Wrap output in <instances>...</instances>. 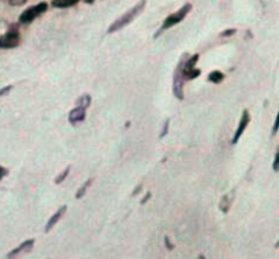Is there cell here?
I'll return each instance as SVG.
<instances>
[{
	"instance_id": "cell-15",
	"label": "cell",
	"mask_w": 279,
	"mask_h": 259,
	"mask_svg": "<svg viewBox=\"0 0 279 259\" xmlns=\"http://www.w3.org/2000/svg\"><path fill=\"white\" fill-rule=\"evenodd\" d=\"M90 104H91V97H90L89 94L80 96L79 98L76 100V105H78V106H83L85 110H87V108H89Z\"/></svg>"
},
{
	"instance_id": "cell-14",
	"label": "cell",
	"mask_w": 279,
	"mask_h": 259,
	"mask_svg": "<svg viewBox=\"0 0 279 259\" xmlns=\"http://www.w3.org/2000/svg\"><path fill=\"white\" fill-rule=\"evenodd\" d=\"M225 80V75L224 72H221V71H211L209 74V80L211 84H221L222 80Z\"/></svg>"
},
{
	"instance_id": "cell-13",
	"label": "cell",
	"mask_w": 279,
	"mask_h": 259,
	"mask_svg": "<svg viewBox=\"0 0 279 259\" xmlns=\"http://www.w3.org/2000/svg\"><path fill=\"white\" fill-rule=\"evenodd\" d=\"M93 182H94V179H93V178H90V179L86 180L85 183H83V186H80L79 190L76 191V194H75V198H76V200H82V198H83V196L86 195V192H87V190L90 188V186L93 184Z\"/></svg>"
},
{
	"instance_id": "cell-25",
	"label": "cell",
	"mask_w": 279,
	"mask_h": 259,
	"mask_svg": "<svg viewBox=\"0 0 279 259\" xmlns=\"http://www.w3.org/2000/svg\"><path fill=\"white\" fill-rule=\"evenodd\" d=\"M10 3L12 6H16L19 4V3H22V0H10Z\"/></svg>"
},
{
	"instance_id": "cell-7",
	"label": "cell",
	"mask_w": 279,
	"mask_h": 259,
	"mask_svg": "<svg viewBox=\"0 0 279 259\" xmlns=\"http://www.w3.org/2000/svg\"><path fill=\"white\" fill-rule=\"evenodd\" d=\"M251 122V115H250V110H245L243 112V115H241V119H240V123H239V127L236 130L235 135H233V138H232V144H236L237 142L240 140L241 138V135L244 134V131L247 130L248 124H250Z\"/></svg>"
},
{
	"instance_id": "cell-1",
	"label": "cell",
	"mask_w": 279,
	"mask_h": 259,
	"mask_svg": "<svg viewBox=\"0 0 279 259\" xmlns=\"http://www.w3.org/2000/svg\"><path fill=\"white\" fill-rule=\"evenodd\" d=\"M145 7H146V0H140V2H138L131 10L124 12V14L121 15L120 18H117L113 24H110V26L108 28V33L112 34V33H116V32H119V30L124 29L125 26L130 25L131 22H134V20L142 14V11L145 10Z\"/></svg>"
},
{
	"instance_id": "cell-22",
	"label": "cell",
	"mask_w": 279,
	"mask_h": 259,
	"mask_svg": "<svg viewBox=\"0 0 279 259\" xmlns=\"http://www.w3.org/2000/svg\"><path fill=\"white\" fill-rule=\"evenodd\" d=\"M165 244H166V248H168V250L175 248V246L170 243V240H169V238H168V236H165Z\"/></svg>"
},
{
	"instance_id": "cell-18",
	"label": "cell",
	"mask_w": 279,
	"mask_h": 259,
	"mask_svg": "<svg viewBox=\"0 0 279 259\" xmlns=\"http://www.w3.org/2000/svg\"><path fill=\"white\" fill-rule=\"evenodd\" d=\"M236 32H237V30H236V29L225 30V32H222V33H221V37H230V36L236 34Z\"/></svg>"
},
{
	"instance_id": "cell-5",
	"label": "cell",
	"mask_w": 279,
	"mask_h": 259,
	"mask_svg": "<svg viewBox=\"0 0 279 259\" xmlns=\"http://www.w3.org/2000/svg\"><path fill=\"white\" fill-rule=\"evenodd\" d=\"M187 58H188V56H187ZM199 58H200L199 54H195L194 56H190L188 59H185L184 64H183V68H181L185 80H195V78H198V76L200 75V70L195 68L196 63L199 62Z\"/></svg>"
},
{
	"instance_id": "cell-19",
	"label": "cell",
	"mask_w": 279,
	"mask_h": 259,
	"mask_svg": "<svg viewBox=\"0 0 279 259\" xmlns=\"http://www.w3.org/2000/svg\"><path fill=\"white\" fill-rule=\"evenodd\" d=\"M11 90H12V86H11V85L5 86V88H3V89H0V97H3V96L8 94Z\"/></svg>"
},
{
	"instance_id": "cell-3",
	"label": "cell",
	"mask_w": 279,
	"mask_h": 259,
	"mask_svg": "<svg viewBox=\"0 0 279 259\" xmlns=\"http://www.w3.org/2000/svg\"><path fill=\"white\" fill-rule=\"evenodd\" d=\"M187 54H184V55L181 56L179 60V64H177V67H176L175 70V75H173V94H175V97L177 98V100L183 101L184 100V75H183V71H181V68H183V64H184L185 59H187Z\"/></svg>"
},
{
	"instance_id": "cell-12",
	"label": "cell",
	"mask_w": 279,
	"mask_h": 259,
	"mask_svg": "<svg viewBox=\"0 0 279 259\" xmlns=\"http://www.w3.org/2000/svg\"><path fill=\"white\" fill-rule=\"evenodd\" d=\"M80 0H52V7L55 8H68V7H72V6L78 4Z\"/></svg>"
},
{
	"instance_id": "cell-10",
	"label": "cell",
	"mask_w": 279,
	"mask_h": 259,
	"mask_svg": "<svg viewBox=\"0 0 279 259\" xmlns=\"http://www.w3.org/2000/svg\"><path fill=\"white\" fill-rule=\"evenodd\" d=\"M65 212H67V206H61V208L56 212L55 214L48 220V222H46V225H45V232H46V234H49L50 230H52V228L59 222L60 220H61V217L65 214Z\"/></svg>"
},
{
	"instance_id": "cell-16",
	"label": "cell",
	"mask_w": 279,
	"mask_h": 259,
	"mask_svg": "<svg viewBox=\"0 0 279 259\" xmlns=\"http://www.w3.org/2000/svg\"><path fill=\"white\" fill-rule=\"evenodd\" d=\"M70 170H71V166H67L61 174H59L57 176H56L55 179V184H60V183H63L65 179H67V176L70 174Z\"/></svg>"
},
{
	"instance_id": "cell-11",
	"label": "cell",
	"mask_w": 279,
	"mask_h": 259,
	"mask_svg": "<svg viewBox=\"0 0 279 259\" xmlns=\"http://www.w3.org/2000/svg\"><path fill=\"white\" fill-rule=\"evenodd\" d=\"M235 196H236V190H232L228 194H225L222 196V200L220 202V209L222 213H228L232 208V204H233V200H235Z\"/></svg>"
},
{
	"instance_id": "cell-21",
	"label": "cell",
	"mask_w": 279,
	"mask_h": 259,
	"mask_svg": "<svg viewBox=\"0 0 279 259\" xmlns=\"http://www.w3.org/2000/svg\"><path fill=\"white\" fill-rule=\"evenodd\" d=\"M7 174H8V170H7V168H4V166H1V165H0V180L3 179V178H5Z\"/></svg>"
},
{
	"instance_id": "cell-6",
	"label": "cell",
	"mask_w": 279,
	"mask_h": 259,
	"mask_svg": "<svg viewBox=\"0 0 279 259\" xmlns=\"http://www.w3.org/2000/svg\"><path fill=\"white\" fill-rule=\"evenodd\" d=\"M20 44L19 32L16 29H10L5 34L0 36V48L1 50H11Z\"/></svg>"
},
{
	"instance_id": "cell-17",
	"label": "cell",
	"mask_w": 279,
	"mask_h": 259,
	"mask_svg": "<svg viewBox=\"0 0 279 259\" xmlns=\"http://www.w3.org/2000/svg\"><path fill=\"white\" fill-rule=\"evenodd\" d=\"M169 123H170V120H169V119H166V120H165V123H164V128H162V131H161L160 138H164L165 135L168 134V130H169Z\"/></svg>"
},
{
	"instance_id": "cell-20",
	"label": "cell",
	"mask_w": 279,
	"mask_h": 259,
	"mask_svg": "<svg viewBox=\"0 0 279 259\" xmlns=\"http://www.w3.org/2000/svg\"><path fill=\"white\" fill-rule=\"evenodd\" d=\"M278 162H279V153H275L274 165H273V170H274L275 172H278Z\"/></svg>"
},
{
	"instance_id": "cell-2",
	"label": "cell",
	"mask_w": 279,
	"mask_h": 259,
	"mask_svg": "<svg viewBox=\"0 0 279 259\" xmlns=\"http://www.w3.org/2000/svg\"><path fill=\"white\" fill-rule=\"evenodd\" d=\"M191 10H192V4H191V3H185L179 11H176L175 14H170L169 16L164 20V24H162V26H161V29L155 33L154 38H157L161 33H164L165 30L170 29V28H173L175 25L180 24L181 20H184L185 16L191 12Z\"/></svg>"
},
{
	"instance_id": "cell-9",
	"label": "cell",
	"mask_w": 279,
	"mask_h": 259,
	"mask_svg": "<svg viewBox=\"0 0 279 259\" xmlns=\"http://www.w3.org/2000/svg\"><path fill=\"white\" fill-rule=\"evenodd\" d=\"M34 243H35L34 239L26 240V242H23L22 244L18 246L16 248H14L12 251H10V252L5 255V256H7V258H15V256H18V255H20L22 252H29L30 250L33 248Z\"/></svg>"
},
{
	"instance_id": "cell-8",
	"label": "cell",
	"mask_w": 279,
	"mask_h": 259,
	"mask_svg": "<svg viewBox=\"0 0 279 259\" xmlns=\"http://www.w3.org/2000/svg\"><path fill=\"white\" fill-rule=\"evenodd\" d=\"M85 119L86 110L83 106H78V105H76V108L70 110V114H68V123H70V124H78V123L85 122Z\"/></svg>"
},
{
	"instance_id": "cell-27",
	"label": "cell",
	"mask_w": 279,
	"mask_h": 259,
	"mask_svg": "<svg viewBox=\"0 0 279 259\" xmlns=\"http://www.w3.org/2000/svg\"><path fill=\"white\" fill-rule=\"evenodd\" d=\"M86 2H87V3H91V2H93V0H86Z\"/></svg>"
},
{
	"instance_id": "cell-4",
	"label": "cell",
	"mask_w": 279,
	"mask_h": 259,
	"mask_svg": "<svg viewBox=\"0 0 279 259\" xmlns=\"http://www.w3.org/2000/svg\"><path fill=\"white\" fill-rule=\"evenodd\" d=\"M46 10H48V3H45V2H41V3L35 6H31V7H29L27 10H25L20 14L19 22L22 25H29L33 20H37L40 15L44 14Z\"/></svg>"
},
{
	"instance_id": "cell-26",
	"label": "cell",
	"mask_w": 279,
	"mask_h": 259,
	"mask_svg": "<svg viewBox=\"0 0 279 259\" xmlns=\"http://www.w3.org/2000/svg\"><path fill=\"white\" fill-rule=\"evenodd\" d=\"M140 190H142V186H138V187L135 188L134 192H132V195H136V194H138V192H140Z\"/></svg>"
},
{
	"instance_id": "cell-23",
	"label": "cell",
	"mask_w": 279,
	"mask_h": 259,
	"mask_svg": "<svg viewBox=\"0 0 279 259\" xmlns=\"http://www.w3.org/2000/svg\"><path fill=\"white\" fill-rule=\"evenodd\" d=\"M150 198H151V194H150V192H147V194H146L145 196H143V200H140V204H145L146 202H147V200H150Z\"/></svg>"
},
{
	"instance_id": "cell-24",
	"label": "cell",
	"mask_w": 279,
	"mask_h": 259,
	"mask_svg": "<svg viewBox=\"0 0 279 259\" xmlns=\"http://www.w3.org/2000/svg\"><path fill=\"white\" fill-rule=\"evenodd\" d=\"M277 131H278V120H275L274 128H273V136H274V135L277 134Z\"/></svg>"
}]
</instances>
